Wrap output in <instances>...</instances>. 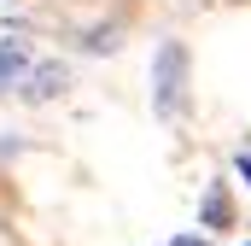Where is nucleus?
<instances>
[{"instance_id": "nucleus-1", "label": "nucleus", "mask_w": 251, "mask_h": 246, "mask_svg": "<svg viewBox=\"0 0 251 246\" xmlns=\"http://www.w3.org/2000/svg\"><path fill=\"white\" fill-rule=\"evenodd\" d=\"M181 82H187V47L181 41H164L158 59H152V112L158 118H176L181 112Z\"/></svg>"}, {"instance_id": "nucleus-2", "label": "nucleus", "mask_w": 251, "mask_h": 246, "mask_svg": "<svg viewBox=\"0 0 251 246\" xmlns=\"http://www.w3.org/2000/svg\"><path fill=\"white\" fill-rule=\"evenodd\" d=\"M64 82H70V70H64L59 59H47V64H29V70H24L18 94H24L29 106H41V100H59V94H64Z\"/></svg>"}, {"instance_id": "nucleus-3", "label": "nucleus", "mask_w": 251, "mask_h": 246, "mask_svg": "<svg viewBox=\"0 0 251 246\" xmlns=\"http://www.w3.org/2000/svg\"><path fill=\"white\" fill-rule=\"evenodd\" d=\"M24 70H29V47H24L18 35H6V47H0V88L24 82Z\"/></svg>"}, {"instance_id": "nucleus-4", "label": "nucleus", "mask_w": 251, "mask_h": 246, "mask_svg": "<svg viewBox=\"0 0 251 246\" xmlns=\"http://www.w3.org/2000/svg\"><path fill=\"white\" fill-rule=\"evenodd\" d=\"M228 217H234V211H228V193H222V187H210V193H204V223L216 229V223H228Z\"/></svg>"}, {"instance_id": "nucleus-5", "label": "nucleus", "mask_w": 251, "mask_h": 246, "mask_svg": "<svg viewBox=\"0 0 251 246\" xmlns=\"http://www.w3.org/2000/svg\"><path fill=\"white\" fill-rule=\"evenodd\" d=\"M82 47H88V53H111V47H117V24H105V30H94V35H88Z\"/></svg>"}, {"instance_id": "nucleus-6", "label": "nucleus", "mask_w": 251, "mask_h": 246, "mask_svg": "<svg viewBox=\"0 0 251 246\" xmlns=\"http://www.w3.org/2000/svg\"><path fill=\"white\" fill-rule=\"evenodd\" d=\"M170 246H210V241H199V235H176Z\"/></svg>"}, {"instance_id": "nucleus-7", "label": "nucleus", "mask_w": 251, "mask_h": 246, "mask_svg": "<svg viewBox=\"0 0 251 246\" xmlns=\"http://www.w3.org/2000/svg\"><path fill=\"white\" fill-rule=\"evenodd\" d=\"M240 176H246V187H251V153H240Z\"/></svg>"}]
</instances>
